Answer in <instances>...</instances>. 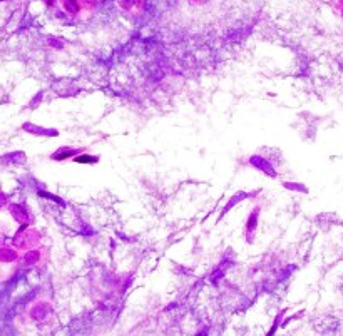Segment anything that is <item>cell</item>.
I'll use <instances>...</instances> for the list:
<instances>
[{
    "mask_svg": "<svg viewBox=\"0 0 343 336\" xmlns=\"http://www.w3.org/2000/svg\"><path fill=\"white\" fill-rule=\"evenodd\" d=\"M37 242H39V234H37L36 231H32V230H22V231H19L16 236H14L12 246L16 248V250L31 251V250H34V246H36Z\"/></svg>",
    "mask_w": 343,
    "mask_h": 336,
    "instance_id": "obj_1",
    "label": "cell"
},
{
    "mask_svg": "<svg viewBox=\"0 0 343 336\" xmlns=\"http://www.w3.org/2000/svg\"><path fill=\"white\" fill-rule=\"evenodd\" d=\"M19 260H21V256H19L17 250L11 246H6L2 244L0 246V268L4 266H14V264H19Z\"/></svg>",
    "mask_w": 343,
    "mask_h": 336,
    "instance_id": "obj_2",
    "label": "cell"
},
{
    "mask_svg": "<svg viewBox=\"0 0 343 336\" xmlns=\"http://www.w3.org/2000/svg\"><path fill=\"white\" fill-rule=\"evenodd\" d=\"M41 258H42V252L39 250L26 251V254L21 256V260H19V264L21 266H36V264H39Z\"/></svg>",
    "mask_w": 343,
    "mask_h": 336,
    "instance_id": "obj_3",
    "label": "cell"
},
{
    "mask_svg": "<svg viewBox=\"0 0 343 336\" xmlns=\"http://www.w3.org/2000/svg\"><path fill=\"white\" fill-rule=\"evenodd\" d=\"M144 0H117V6L126 12H137L143 8Z\"/></svg>",
    "mask_w": 343,
    "mask_h": 336,
    "instance_id": "obj_4",
    "label": "cell"
},
{
    "mask_svg": "<svg viewBox=\"0 0 343 336\" xmlns=\"http://www.w3.org/2000/svg\"><path fill=\"white\" fill-rule=\"evenodd\" d=\"M7 209H9V212H11V216L19 222H26L29 219L27 218V211L22 206H19V204H9Z\"/></svg>",
    "mask_w": 343,
    "mask_h": 336,
    "instance_id": "obj_5",
    "label": "cell"
},
{
    "mask_svg": "<svg viewBox=\"0 0 343 336\" xmlns=\"http://www.w3.org/2000/svg\"><path fill=\"white\" fill-rule=\"evenodd\" d=\"M256 224H258V209L251 214V218H249L248 221V242H251V234L254 232V230H256Z\"/></svg>",
    "mask_w": 343,
    "mask_h": 336,
    "instance_id": "obj_6",
    "label": "cell"
},
{
    "mask_svg": "<svg viewBox=\"0 0 343 336\" xmlns=\"http://www.w3.org/2000/svg\"><path fill=\"white\" fill-rule=\"evenodd\" d=\"M22 129L29 130V132H32V134H56L54 130H46V129H41V128H34V126H29V124L24 126Z\"/></svg>",
    "mask_w": 343,
    "mask_h": 336,
    "instance_id": "obj_7",
    "label": "cell"
},
{
    "mask_svg": "<svg viewBox=\"0 0 343 336\" xmlns=\"http://www.w3.org/2000/svg\"><path fill=\"white\" fill-rule=\"evenodd\" d=\"M7 206H9V204H7V196L0 191V211H2L4 208H7Z\"/></svg>",
    "mask_w": 343,
    "mask_h": 336,
    "instance_id": "obj_8",
    "label": "cell"
},
{
    "mask_svg": "<svg viewBox=\"0 0 343 336\" xmlns=\"http://www.w3.org/2000/svg\"><path fill=\"white\" fill-rule=\"evenodd\" d=\"M0 246H2V236H0Z\"/></svg>",
    "mask_w": 343,
    "mask_h": 336,
    "instance_id": "obj_9",
    "label": "cell"
}]
</instances>
